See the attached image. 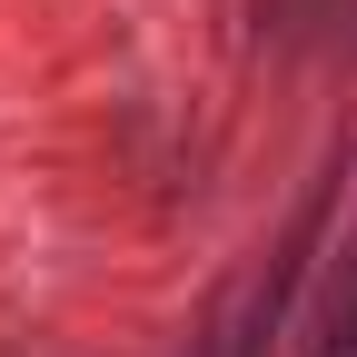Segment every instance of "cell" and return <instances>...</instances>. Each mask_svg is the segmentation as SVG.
Returning a JSON list of instances; mask_svg holds the SVG:
<instances>
[{
    "instance_id": "6da1fadb",
    "label": "cell",
    "mask_w": 357,
    "mask_h": 357,
    "mask_svg": "<svg viewBox=\"0 0 357 357\" xmlns=\"http://www.w3.org/2000/svg\"><path fill=\"white\" fill-rule=\"evenodd\" d=\"M347 288H357V258H347Z\"/></svg>"
}]
</instances>
